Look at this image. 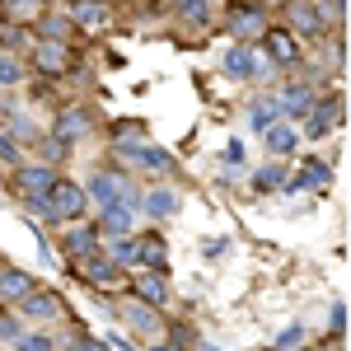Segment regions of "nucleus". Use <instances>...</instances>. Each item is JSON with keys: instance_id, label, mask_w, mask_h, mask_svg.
I'll list each match as a JSON object with an SVG mask.
<instances>
[{"instance_id": "f257e3e1", "label": "nucleus", "mask_w": 351, "mask_h": 351, "mask_svg": "<svg viewBox=\"0 0 351 351\" xmlns=\"http://www.w3.org/2000/svg\"><path fill=\"white\" fill-rule=\"evenodd\" d=\"M43 220H52V225H71V220H84V211H89V197H84L80 183H71V178H56L52 192L33 206Z\"/></svg>"}, {"instance_id": "2f4dec72", "label": "nucleus", "mask_w": 351, "mask_h": 351, "mask_svg": "<svg viewBox=\"0 0 351 351\" xmlns=\"http://www.w3.org/2000/svg\"><path fill=\"white\" fill-rule=\"evenodd\" d=\"M38 145H47V160H66V155L75 150V145H71V141H61V136H43Z\"/></svg>"}, {"instance_id": "dca6fc26", "label": "nucleus", "mask_w": 351, "mask_h": 351, "mask_svg": "<svg viewBox=\"0 0 351 351\" xmlns=\"http://www.w3.org/2000/svg\"><path fill=\"white\" fill-rule=\"evenodd\" d=\"M286 28H291V33H304V38H324L328 28H324V19H319V14H314V5H309V0H286Z\"/></svg>"}, {"instance_id": "393cba45", "label": "nucleus", "mask_w": 351, "mask_h": 351, "mask_svg": "<svg viewBox=\"0 0 351 351\" xmlns=\"http://www.w3.org/2000/svg\"><path fill=\"white\" fill-rule=\"evenodd\" d=\"M141 239V263L136 267H145V271H169V248H164L160 234H136Z\"/></svg>"}, {"instance_id": "ddd939ff", "label": "nucleus", "mask_w": 351, "mask_h": 351, "mask_svg": "<svg viewBox=\"0 0 351 351\" xmlns=\"http://www.w3.org/2000/svg\"><path fill=\"white\" fill-rule=\"evenodd\" d=\"M122 324L132 328L136 337H150V342H155V337H160V328H164V319H160V309H155V304H145V300H127V304H122Z\"/></svg>"}, {"instance_id": "ea45409f", "label": "nucleus", "mask_w": 351, "mask_h": 351, "mask_svg": "<svg viewBox=\"0 0 351 351\" xmlns=\"http://www.w3.org/2000/svg\"><path fill=\"white\" fill-rule=\"evenodd\" d=\"M197 351H220V347H216V342H202V347H197Z\"/></svg>"}, {"instance_id": "4c0bfd02", "label": "nucleus", "mask_w": 351, "mask_h": 351, "mask_svg": "<svg viewBox=\"0 0 351 351\" xmlns=\"http://www.w3.org/2000/svg\"><path fill=\"white\" fill-rule=\"evenodd\" d=\"M225 160H230V164H243V141H230V145H225Z\"/></svg>"}, {"instance_id": "c756f323", "label": "nucleus", "mask_w": 351, "mask_h": 351, "mask_svg": "<svg viewBox=\"0 0 351 351\" xmlns=\"http://www.w3.org/2000/svg\"><path fill=\"white\" fill-rule=\"evenodd\" d=\"M14 351H56V342L47 332H19L14 337Z\"/></svg>"}, {"instance_id": "a211bd4d", "label": "nucleus", "mask_w": 351, "mask_h": 351, "mask_svg": "<svg viewBox=\"0 0 351 351\" xmlns=\"http://www.w3.org/2000/svg\"><path fill=\"white\" fill-rule=\"evenodd\" d=\"M178 206H183V197L173 188H150V192H141V211L150 220H169V216H178Z\"/></svg>"}, {"instance_id": "2eb2a0df", "label": "nucleus", "mask_w": 351, "mask_h": 351, "mask_svg": "<svg viewBox=\"0 0 351 351\" xmlns=\"http://www.w3.org/2000/svg\"><path fill=\"white\" fill-rule=\"evenodd\" d=\"M84 132H94V112L84 108V104H75V108H61L56 112V122H52V136H61V141H80Z\"/></svg>"}, {"instance_id": "a19ab883", "label": "nucleus", "mask_w": 351, "mask_h": 351, "mask_svg": "<svg viewBox=\"0 0 351 351\" xmlns=\"http://www.w3.org/2000/svg\"><path fill=\"white\" fill-rule=\"evenodd\" d=\"M295 351H309V347H295Z\"/></svg>"}, {"instance_id": "423d86ee", "label": "nucleus", "mask_w": 351, "mask_h": 351, "mask_svg": "<svg viewBox=\"0 0 351 351\" xmlns=\"http://www.w3.org/2000/svg\"><path fill=\"white\" fill-rule=\"evenodd\" d=\"M342 122V99H314V108L300 117V141H328Z\"/></svg>"}, {"instance_id": "6e6552de", "label": "nucleus", "mask_w": 351, "mask_h": 351, "mask_svg": "<svg viewBox=\"0 0 351 351\" xmlns=\"http://www.w3.org/2000/svg\"><path fill=\"white\" fill-rule=\"evenodd\" d=\"M112 155H117V160H127L132 169H141V173H169V169H173V155H169V150H160V145H150V141H127V145H112Z\"/></svg>"}, {"instance_id": "cd10ccee", "label": "nucleus", "mask_w": 351, "mask_h": 351, "mask_svg": "<svg viewBox=\"0 0 351 351\" xmlns=\"http://www.w3.org/2000/svg\"><path fill=\"white\" fill-rule=\"evenodd\" d=\"M286 178H291L286 164H263V169L253 173V188L258 192H276V188H286Z\"/></svg>"}, {"instance_id": "aec40b11", "label": "nucleus", "mask_w": 351, "mask_h": 351, "mask_svg": "<svg viewBox=\"0 0 351 351\" xmlns=\"http://www.w3.org/2000/svg\"><path fill=\"white\" fill-rule=\"evenodd\" d=\"M263 141H267V150L276 160H286V155H295V145H300V127L295 122H271L263 132Z\"/></svg>"}, {"instance_id": "4be33fe9", "label": "nucleus", "mask_w": 351, "mask_h": 351, "mask_svg": "<svg viewBox=\"0 0 351 351\" xmlns=\"http://www.w3.org/2000/svg\"><path fill=\"white\" fill-rule=\"evenodd\" d=\"M173 14L192 28H206L220 14V0H173Z\"/></svg>"}, {"instance_id": "bb28decb", "label": "nucleus", "mask_w": 351, "mask_h": 351, "mask_svg": "<svg viewBox=\"0 0 351 351\" xmlns=\"http://www.w3.org/2000/svg\"><path fill=\"white\" fill-rule=\"evenodd\" d=\"M38 38H52V43H71V19L66 14H38Z\"/></svg>"}, {"instance_id": "58836bf2", "label": "nucleus", "mask_w": 351, "mask_h": 351, "mask_svg": "<svg viewBox=\"0 0 351 351\" xmlns=\"http://www.w3.org/2000/svg\"><path fill=\"white\" fill-rule=\"evenodd\" d=\"M150 351H178V347H169V342H155V347H150Z\"/></svg>"}, {"instance_id": "a878e982", "label": "nucleus", "mask_w": 351, "mask_h": 351, "mask_svg": "<svg viewBox=\"0 0 351 351\" xmlns=\"http://www.w3.org/2000/svg\"><path fill=\"white\" fill-rule=\"evenodd\" d=\"M132 220H136L132 206H108V211H99V234L104 239L108 234H132Z\"/></svg>"}, {"instance_id": "9d476101", "label": "nucleus", "mask_w": 351, "mask_h": 351, "mask_svg": "<svg viewBox=\"0 0 351 351\" xmlns=\"http://www.w3.org/2000/svg\"><path fill=\"white\" fill-rule=\"evenodd\" d=\"M225 75H234V80H258V75H267L271 66L263 61V52L258 47H248V43H234L230 52H225Z\"/></svg>"}, {"instance_id": "c9c22d12", "label": "nucleus", "mask_w": 351, "mask_h": 351, "mask_svg": "<svg viewBox=\"0 0 351 351\" xmlns=\"http://www.w3.org/2000/svg\"><path fill=\"white\" fill-rule=\"evenodd\" d=\"M0 160H5V164H19V145H14L5 132H0Z\"/></svg>"}, {"instance_id": "473e14b6", "label": "nucleus", "mask_w": 351, "mask_h": 351, "mask_svg": "<svg viewBox=\"0 0 351 351\" xmlns=\"http://www.w3.org/2000/svg\"><path fill=\"white\" fill-rule=\"evenodd\" d=\"M328 332H332V337H342V332H347V304H342V300H337V304H332V314H328Z\"/></svg>"}, {"instance_id": "5701e85b", "label": "nucleus", "mask_w": 351, "mask_h": 351, "mask_svg": "<svg viewBox=\"0 0 351 351\" xmlns=\"http://www.w3.org/2000/svg\"><path fill=\"white\" fill-rule=\"evenodd\" d=\"M38 281L28 276V271H19V267H0V304H19V300L33 291Z\"/></svg>"}, {"instance_id": "20e7f679", "label": "nucleus", "mask_w": 351, "mask_h": 351, "mask_svg": "<svg viewBox=\"0 0 351 351\" xmlns=\"http://www.w3.org/2000/svg\"><path fill=\"white\" fill-rule=\"evenodd\" d=\"M258 52H263L267 66L286 71V66H300V38L286 24H267V28H263V38H258Z\"/></svg>"}, {"instance_id": "c85d7f7f", "label": "nucleus", "mask_w": 351, "mask_h": 351, "mask_svg": "<svg viewBox=\"0 0 351 351\" xmlns=\"http://www.w3.org/2000/svg\"><path fill=\"white\" fill-rule=\"evenodd\" d=\"M248 122H253V132L263 136L271 122H281V112H276V99H258L253 108H248Z\"/></svg>"}, {"instance_id": "1a4fd4ad", "label": "nucleus", "mask_w": 351, "mask_h": 351, "mask_svg": "<svg viewBox=\"0 0 351 351\" xmlns=\"http://www.w3.org/2000/svg\"><path fill=\"white\" fill-rule=\"evenodd\" d=\"M66 19H71V28L104 33L112 24V0H66Z\"/></svg>"}, {"instance_id": "72a5a7b5", "label": "nucleus", "mask_w": 351, "mask_h": 351, "mask_svg": "<svg viewBox=\"0 0 351 351\" xmlns=\"http://www.w3.org/2000/svg\"><path fill=\"white\" fill-rule=\"evenodd\" d=\"M19 332H24V324H19L14 314H0V342H14Z\"/></svg>"}, {"instance_id": "f704fd0d", "label": "nucleus", "mask_w": 351, "mask_h": 351, "mask_svg": "<svg viewBox=\"0 0 351 351\" xmlns=\"http://www.w3.org/2000/svg\"><path fill=\"white\" fill-rule=\"evenodd\" d=\"M300 342H304V328H286V332H281V337H276V351H286V347H300Z\"/></svg>"}, {"instance_id": "f3484780", "label": "nucleus", "mask_w": 351, "mask_h": 351, "mask_svg": "<svg viewBox=\"0 0 351 351\" xmlns=\"http://www.w3.org/2000/svg\"><path fill=\"white\" fill-rule=\"evenodd\" d=\"M5 136H10L14 145H38V141H43L47 132L38 127V117H33V112L10 108V112H5Z\"/></svg>"}, {"instance_id": "b1692460", "label": "nucleus", "mask_w": 351, "mask_h": 351, "mask_svg": "<svg viewBox=\"0 0 351 351\" xmlns=\"http://www.w3.org/2000/svg\"><path fill=\"white\" fill-rule=\"evenodd\" d=\"M99 248L108 253L117 267H132V263H141V239H136V234H108Z\"/></svg>"}, {"instance_id": "f03ea898", "label": "nucleus", "mask_w": 351, "mask_h": 351, "mask_svg": "<svg viewBox=\"0 0 351 351\" xmlns=\"http://www.w3.org/2000/svg\"><path fill=\"white\" fill-rule=\"evenodd\" d=\"M220 14H225V33L234 43H258L267 28V10L258 0H230V10H220Z\"/></svg>"}, {"instance_id": "39448f33", "label": "nucleus", "mask_w": 351, "mask_h": 351, "mask_svg": "<svg viewBox=\"0 0 351 351\" xmlns=\"http://www.w3.org/2000/svg\"><path fill=\"white\" fill-rule=\"evenodd\" d=\"M19 314H24L28 324H56V319H66V295L52 291V286H33L19 300Z\"/></svg>"}, {"instance_id": "7c9ffc66", "label": "nucleus", "mask_w": 351, "mask_h": 351, "mask_svg": "<svg viewBox=\"0 0 351 351\" xmlns=\"http://www.w3.org/2000/svg\"><path fill=\"white\" fill-rule=\"evenodd\" d=\"M127 141H145V127L141 122H117L112 127V145H127Z\"/></svg>"}, {"instance_id": "412c9836", "label": "nucleus", "mask_w": 351, "mask_h": 351, "mask_svg": "<svg viewBox=\"0 0 351 351\" xmlns=\"http://www.w3.org/2000/svg\"><path fill=\"white\" fill-rule=\"evenodd\" d=\"M324 183H332V164H328V160H304V169L286 178V192H300V188H324Z\"/></svg>"}, {"instance_id": "6ab92c4d", "label": "nucleus", "mask_w": 351, "mask_h": 351, "mask_svg": "<svg viewBox=\"0 0 351 351\" xmlns=\"http://www.w3.org/2000/svg\"><path fill=\"white\" fill-rule=\"evenodd\" d=\"M136 300L164 309V304H169V281H164V271H145V267L136 271Z\"/></svg>"}, {"instance_id": "9b49d317", "label": "nucleus", "mask_w": 351, "mask_h": 351, "mask_svg": "<svg viewBox=\"0 0 351 351\" xmlns=\"http://www.w3.org/2000/svg\"><path fill=\"white\" fill-rule=\"evenodd\" d=\"M66 234H61V253H66V263H75V258H89L104 234H99V225H89V220H71V225H61Z\"/></svg>"}, {"instance_id": "e433bc0d", "label": "nucleus", "mask_w": 351, "mask_h": 351, "mask_svg": "<svg viewBox=\"0 0 351 351\" xmlns=\"http://www.w3.org/2000/svg\"><path fill=\"white\" fill-rule=\"evenodd\" d=\"M75 351H108L104 337H75Z\"/></svg>"}, {"instance_id": "7ed1b4c3", "label": "nucleus", "mask_w": 351, "mask_h": 351, "mask_svg": "<svg viewBox=\"0 0 351 351\" xmlns=\"http://www.w3.org/2000/svg\"><path fill=\"white\" fill-rule=\"evenodd\" d=\"M33 71L43 80H61L75 71V47L71 43H52V38H33Z\"/></svg>"}, {"instance_id": "0eeeda50", "label": "nucleus", "mask_w": 351, "mask_h": 351, "mask_svg": "<svg viewBox=\"0 0 351 351\" xmlns=\"http://www.w3.org/2000/svg\"><path fill=\"white\" fill-rule=\"evenodd\" d=\"M56 183V169L52 164H14V192H19V202L28 206H38Z\"/></svg>"}, {"instance_id": "f8f14e48", "label": "nucleus", "mask_w": 351, "mask_h": 351, "mask_svg": "<svg viewBox=\"0 0 351 351\" xmlns=\"http://www.w3.org/2000/svg\"><path fill=\"white\" fill-rule=\"evenodd\" d=\"M71 267L80 271V281H89V286H117V281H122V267L112 263L104 248H94L89 258H75Z\"/></svg>"}, {"instance_id": "4468645a", "label": "nucleus", "mask_w": 351, "mask_h": 351, "mask_svg": "<svg viewBox=\"0 0 351 351\" xmlns=\"http://www.w3.org/2000/svg\"><path fill=\"white\" fill-rule=\"evenodd\" d=\"M276 99V112H281V122H300L304 112L314 108V84H281V94H271Z\"/></svg>"}]
</instances>
